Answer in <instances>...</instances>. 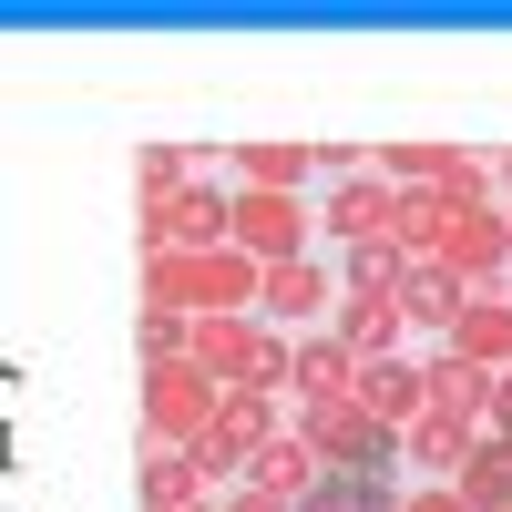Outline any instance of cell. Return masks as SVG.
Listing matches in <instances>:
<instances>
[{"mask_svg":"<svg viewBox=\"0 0 512 512\" xmlns=\"http://www.w3.org/2000/svg\"><path fill=\"white\" fill-rule=\"evenodd\" d=\"M195 369L216 379V390H287V328L267 318H195Z\"/></svg>","mask_w":512,"mask_h":512,"instance_id":"cell-1","label":"cell"},{"mask_svg":"<svg viewBox=\"0 0 512 512\" xmlns=\"http://www.w3.org/2000/svg\"><path fill=\"white\" fill-rule=\"evenodd\" d=\"M297 441L318 451V472H400V431H390V420H379L359 390L297 410Z\"/></svg>","mask_w":512,"mask_h":512,"instance_id":"cell-2","label":"cell"},{"mask_svg":"<svg viewBox=\"0 0 512 512\" xmlns=\"http://www.w3.org/2000/svg\"><path fill=\"white\" fill-rule=\"evenodd\" d=\"M216 410H226V390H216L195 359L144 369V451H195L205 431H216Z\"/></svg>","mask_w":512,"mask_h":512,"instance_id":"cell-3","label":"cell"},{"mask_svg":"<svg viewBox=\"0 0 512 512\" xmlns=\"http://www.w3.org/2000/svg\"><path fill=\"white\" fill-rule=\"evenodd\" d=\"M154 246H236V185H175V195H144V256Z\"/></svg>","mask_w":512,"mask_h":512,"instance_id":"cell-4","label":"cell"},{"mask_svg":"<svg viewBox=\"0 0 512 512\" xmlns=\"http://www.w3.org/2000/svg\"><path fill=\"white\" fill-rule=\"evenodd\" d=\"M236 246L256 256V267L318 256V205H308V195H267V185H236Z\"/></svg>","mask_w":512,"mask_h":512,"instance_id":"cell-5","label":"cell"},{"mask_svg":"<svg viewBox=\"0 0 512 512\" xmlns=\"http://www.w3.org/2000/svg\"><path fill=\"white\" fill-rule=\"evenodd\" d=\"M256 318L287 328V338H308L338 318V267L328 256H287V267H267V297H256Z\"/></svg>","mask_w":512,"mask_h":512,"instance_id":"cell-6","label":"cell"},{"mask_svg":"<svg viewBox=\"0 0 512 512\" xmlns=\"http://www.w3.org/2000/svg\"><path fill=\"white\" fill-rule=\"evenodd\" d=\"M390 216H400V185H369V175H349V185L318 195V236H328V256H349V246H390Z\"/></svg>","mask_w":512,"mask_h":512,"instance_id":"cell-7","label":"cell"},{"mask_svg":"<svg viewBox=\"0 0 512 512\" xmlns=\"http://www.w3.org/2000/svg\"><path fill=\"white\" fill-rule=\"evenodd\" d=\"M441 267L472 287V297H512V226H502V205H492V216H461V226H451Z\"/></svg>","mask_w":512,"mask_h":512,"instance_id":"cell-8","label":"cell"},{"mask_svg":"<svg viewBox=\"0 0 512 512\" xmlns=\"http://www.w3.org/2000/svg\"><path fill=\"white\" fill-rule=\"evenodd\" d=\"M359 390V349H338V328H308L287 338V400L318 410V400H349Z\"/></svg>","mask_w":512,"mask_h":512,"instance_id":"cell-9","label":"cell"},{"mask_svg":"<svg viewBox=\"0 0 512 512\" xmlns=\"http://www.w3.org/2000/svg\"><path fill=\"white\" fill-rule=\"evenodd\" d=\"M420 379H431V410L441 420H461V431L492 420V369H472L461 349H420Z\"/></svg>","mask_w":512,"mask_h":512,"instance_id":"cell-10","label":"cell"},{"mask_svg":"<svg viewBox=\"0 0 512 512\" xmlns=\"http://www.w3.org/2000/svg\"><path fill=\"white\" fill-rule=\"evenodd\" d=\"M451 226H461V205H451L441 185H400V216H390V246L410 256V267H441Z\"/></svg>","mask_w":512,"mask_h":512,"instance_id":"cell-11","label":"cell"},{"mask_svg":"<svg viewBox=\"0 0 512 512\" xmlns=\"http://www.w3.org/2000/svg\"><path fill=\"white\" fill-rule=\"evenodd\" d=\"M359 400L390 420V431H410L420 410H431V379H420V349H400V359H359Z\"/></svg>","mask_w":512,"mask_h":512,"instance_id":"cell-12","label":"cell"},{"mask_svg":"<svg viewBox=\"0 0 512 512\" xmlns=\"http://www.w3.org/2000/svg\"><path fill=\"white\" fill-rule=\"evenodd\" d=\"M461 308H472V287H461L451 267H410L400 277V318H410V338H431V349L461 328Z\"/></svg>","mask_w":512,"mask_h":512,"instance_id":"cell-13","label":"cell"},{"mask_svg":"<svg viewBox=\"0 0 512 512\" xmlns=\"http://www.w3.org/2000/svg\"><path fill=\"white\" fill-rule=\"evenodd\" d=\"M338 349H359V359H400L410 349V318H400V297H338Z\"/></svg>","mask_w":512,"mask_h":512,"instance_id":"cell-14","label":"cell"},{"mask_svg":"<svg viewBox=\"0 0 512 512\" xmlns=\"http://www.w3.org/2000/svg\"><path fill=\"white\" fill-rule=\"evenodd\" d=\"M144 512H205V502H226L216 482H205V461L195 451H144Z\"/></svg>","mask_w":512,"mask_h":512,"instance_id":"cell-15","label":"cell"},{"mask_svg":"<svg viewBox=\"0 0 512 512\" xmlns=\"http://www.w3.org/2000/svg\"><path fill=\"white\" fill-rule=\"evenodd\" d=\"M236 492H277V502H308V492H318V451L297 441V431H277V441H267V451H256L246 472H236Z\"/></svg>","mask_w":512,"mask_h":512,"instance_id":"cell-16","label":"cell"},{"mask_svg":"<svg viewBox=\"0 0 512 512\" xmlns=\"http://www.w3.org/2000/svg\"><path fill=\"white\" fill-rule=\"evenodd\" d=\"M461 451H472V431H461V420H441V410H420L410 431H400V472H410V482H451Z\"/></svg>","mask_w":512,"mask_h":512,"instance_id":"cell-17","label":"cell"},{"mask_svg":"<svg viewBox=\"0 0 512 512\" xmlns=\"http://www.w3.org/2000/svg\"><path fill=\"white\" fill-rule=\"evenodd\" d=\"M400 502H410V472H318L297 512H400Z\"/></svg>","mask_w":512,"mask_h":512,"instance_id":"cell-18","label":"cell"},{"mask_svg":"<svg viewBox=\"0 0 512 512\" xmlns=\"http://www.w3.org/2000/svg\"><path fill=\"white\" fill-rule=\"evenodd\" d=\"M451 492L472 502V512H502V502H512V441L472 431V451H461V472H451Z\"/></svg>","mask_w":512,"mask_h":512,"instance_id":"cell-19","label":"cell"},{"mask_svg":"<svg viewBox=\"0 0 512 512\" xmlns=\"http://www.w3.org/2000/svg\"><path fill=\"white\" fill-rule=\"evenodd\" d=\"M226 164H236V185H267V195H297V185L318 175V144H236Z\"/></svg>","mask_w":512,"mask_h":512,"instance_id":"cell-20","label":"cell"},{"mask_svg":"<svg viewBox=\"0 0 512 512\" xmlns=\"http://www.w3.org/2000/svg\"><path fill=\"white\" fill-rule=\"evenodd\" d=\"M441 349H461L472 369H502V359H512V297H472V308H461V328L441 338Z\"/></svg>","mask_w":512,"mask_h":512,"instance_id":"cell-21","label":"cell"},{"mask_svg":"<svg viewBox=\"0 0 512 512\" xmlns=\"http://www.w3.org/2000/svg\"><path fill=\"white\" fill-rule=\"evenodd\" d=\"M431 185L461 205V216H492V205H502V185H492V154H461V144H441V154H431Z\"/></svg>","mask_w":512,"mask_h":512,"instance_id":"cell-22","label":"cell"},{"mask_svg":"<svg viewBox=\"0 0 512 512\" xmlns=\"http://www.w3.org/2000/svg\"><path fill=\"white\" fill-rule=\"evenodd\" d=\"M328 267H338V297H400L410 256L400 246H349V256H328Z\"/></svg>","mask_w":512,"mask_h":512,"instance_id":"cell-23","label":"cell"},{"mask_svg":"<svg viewBox=\"0 0 512 512\" xmlns=\"http://www.w3.org/2000/svg\"><path fill=\"white\" fill-rule=\"evenodd\" d=\"M144 308L195 318V267H185V246H154V256H144Z\"/></svg>","mask_w":512,"mask_h":512,"instance_id":"cell-24","label":"cell"},{"mask_svg":"<svg viewBox=\"0 0 512 512\" xmlns=\"http://www.w3.org/2000/svg\"><path fill=\"white\" fill-rule=\"evenodd\" d=\"M134 359H144V369H175V359H195V318H175V308H144V328H134Z\"/></svg>","mask_w":512,"mask_h":512,"instance_id":"cell-25","label":"cell"},{"mask_svg":"<svg viewBox=\"0 0 512 512\" xmlns=\"http://www.w3.org/2000/svg\"><path fill=\"white\" fill-rule=\"evenodd\" d=\"M431 154H441V144H379L369 175H390V185H431Z\"/></svg>","mask_w":512,"mask_h":512,"instance_id":"cell-26","label":"cell"},{"mask_svg":"<svg viewBox=\"0 0 512 512\" xmlns=\"http://www.w3.org/2000/svg\"><path fill=\"white\" fill-rule=\"evenodd\" d=\"M185 164H195V154H175V144H144V154H134V175H144V195H175V175H185Z\"/></svg>","mask_w":512,"mask_h":512,"instance_id":"cell-27","label":"cell"},{"mask_svg":"<svg viewBox=\"0 0 512 512\" xmlns=\"http://www.w3.org/2000/svg\"><path fill=\"white\" fill-rule=\"evenodd\" d=\"M400 512H472V502H461L451 482H410V502H400Z\"/></svg>","mask_w":512,"mask_h":512,"instance_id":"cell-28","label":"cell"},{"mask_svg":"<svg viewBox=\"0 0 512 512\" xmlns=\"http://www.w3.org/2000/svg\"><path fill=\"white\" fill-rule=\"evenodd\" d=\"M216 512H297V502H277V492H226Z\"/></svg>","mask_w":512,"mask_h":512,"instance_id":"cell-29","label":"cell"},{"mask_svg":"<svg viewBox=\"0 0 512 512\" xmlns=\"http://www.w3.org/2000/svg\"><path fill=\"white\" fill-rule=\"evenodd\" d=\"M492 185H502V205H512V154H492Z\"/></svg>","mask_w":512,"mask_h":512,"instance_id":"cell-30","label":"cell"},{"mask_svg":"<svg viewBox=\"0 0 512 512\" xmlns=\"http://www.w3.org/2000/svg\"><path fill=\"white\" fill-rule=\"evenodd\" d=\"M205 512H216V502H205Z\"/></svg>","mask_w":512,"mask_h":512,"instance_id":"cell-31","label":"cell"},{"mask_svg":"<svg viewBox=\"0 0 512 512\" xmlns=\"http://www.w3.org/2000/svg\"><path fill=\"white\" fill-rule=\"evenodd\" d=\"M502 512H512V502H502Z\"/></svg>","mask_w":512,"mask_h":512,"instance_id":"cell-32","label":"cell"}]
</instances>
